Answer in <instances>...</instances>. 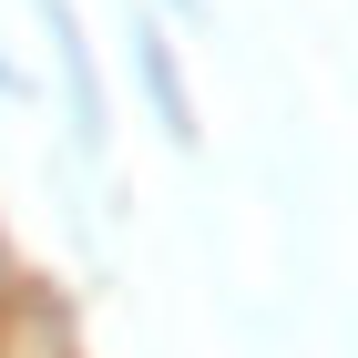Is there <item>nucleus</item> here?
Instances as JSON below:
<instances>
[{
  "label": "nucleus",
  "instance_id": "3",
  "mask_svg": "<svg viewBox=\"0 0 358 358\" xmlns=\"http://www.w3.org/2000/svg\"><path fill=\"white\" fill-rule=\"evenodd\" d=\"M154 10H185V21H194V10H205V0H154Z\"/></svg>",
  "mask_w": 358,
  "mask_h": 358
},
{
  "label": "nucleus",
  "instance_id": "2",
  "mask_svg": "<svg viewBox=\"0 0 358 358\" xmlns=\"http://www.w3.org/2000/svg\"><path fill=\"white\" fill-rule=\"evenodd\" d=\"M134 83H143V103H154V123H164V143L194 154V103H185V72H174L164 10H134Z\"/></svg>",
  "mask_w": 358,
  "mask_h": 358
},
{
  "label": "nucleus",
  "instance_id": "1",
  "mask_svg": "<svg viewBox=\"0 0 358 358\" xmlns=\"http://www.w3.org/2000/svg\"><path fill=\"white\" fill-rule=\"evenodd\" d=\"M31 21L52 41V72H62V123H72V154H103L113 113H103V62H92V31L72 0H31Z\"/></svg>",
  "mask_w": 358,
  "mask_h": 358
}]
</instances>
